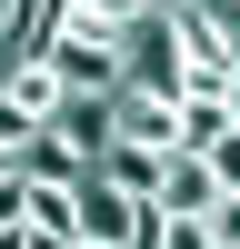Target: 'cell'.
Listing matches in <instances>:
<instances>
[{
	"label": "cell",
	"mask_w": 240,
	"mask_h": 249,
	"mask_svg": "<svg viewBox=\"0 0 240 249\" xmlns=\"http://www.w3.org/2000/svg\"><path fill=\"white\" fill-rule=\"evenodd\" d=\"M40 60L60 70V90H120V20L110 10H70V30Z\"/></svg>",
	"instance_id": "obj_1"
},
{
	"label": "cell",
	"mask_w": 240,
	"mask_h": 249,
	"mask_svg": "<svg viewBox=\"0 0 240 249\" xmlns=\"http://www.w3.org/2000/svg\"><path fill=\"white\" fill-rule=\"evenodd\" d=\"M120 90L180 100V30H170V10H130L120 20Z\"/></svg>",
	"instance_id": "obj_2"
},
{
	"label": "cell",
	"mask_w": 240,
	"mask_h": 249,
	"mask_svg": "<svg viewBox=\"0 0 240 249\" xmlns=\"http://www.w3.org/2000/svg\"><path fill=\"white\" fill-rule=\"evenodd\" d=\"M110 140H130V150H180V100L110 90Z\"/></svg>",
	"instance_id": "obj_3"
},
{
	"label": "cell",
	"mask_w": 240,
	"mask_h": 249,
	"mask_svg": "<svg viewBox=\"0 0 240 249\" xmlns=\"http://www.w3.org/2000/svg\"><path fill=\"white\" fill-rule=\"evenodd\" d=\"M60 30H70V0H0V50L10 60H40Z\"/></svg>",
	"instance_id": "obj_4"
},
{
	"label": "cell",
	"mask_w": 240,
	"mask_h": 249,
	"mask_svg": "<svg viewBox=\"0 0 240 249\" xmlns=\"http://www.w3.org/2000/svg\"><path fill=\"white\" fill-rule=\"evenodd\" d=\"M210 190H220V179H210V160H200V150H160V210H170V219H200V210H210Z\"/></svg>",
	"instance_id": "obj_5"
},
{
	"label": "cell",
	"mask_w": 240,
	"mask_h": 249,
	"mask_svg": "<svg viewBox=\"0 0 240 249\" xmlns=\"http://www.w3.org/2000/svg\"><path fill=\"white\" fill-rule=\"evenodd\" d=\"M40 130H60L80 160H100V150H110V90H70L50 120H40Z\"/></svg>",
	"instance_id": "obj_6"
},
{
	"label": "cell",
	"mask_w": 240,
	"mask_h": 249,
	"mask_svg": "<svg viewBox=\"0 0 240 249\" xmlns=\"http://www.w3.org/2000/svg\"><path fill=\"white\" fill-rule=\"evenodd\" d=\"M0 100H10V110L40 130V120H50L70 90H60V70H50V60H10V70H0Z\"/></svg>",
	"instance_id": "obj_7"
},
{
	"label": "cell",
	"mask_w": 240,
	"mask_h": 249,
	"mask_svg": "<svg viewBox=\"0 0 240 249\" xmlns=\"http://www.w3.org/2000/svg\"><path fill=\"white\" fill-rule=\"evenodd\" d=\"M230 140V90H180V150Z\"/></svg>",
	"instance_id": "obj_8"
},
{
	"label": "cell",
	"mask_w": 240,
	"mask_h": 249,
	"mask_svg": "<svg viewBox=\"0 0 240 249\" xmlns=\"http://www.w3.org/2000/svg\"><path fill=\"white\" fill-rule=\"evenodd\" d=\"M80 170H90V160H80L60 130H30V140H20V179H80Z\"/></svg>",
	"instance_id": "obj_9"
},
{
	"label": "cell",
	"mask_w": 240,
	"mask_h": 249,
	"mask_svg": "<svg viewBox=\"0 0 240 249\" xmlns=\"http://www.w3.org/2000/svg\"><path fill=\"white\" fill-rule=\"evenodd\" d=\"M200 160H210V179H220V190H240V130H230V140H210Z\"/></svg>",
	"instance_id": "obj_10"
},
{
	"label": "cell",
	"mask_w": 240,
	"mask_h": 249,
	"mask_svg": "<svg viewBox=\"0 0 240 249\" xmlns=\"http://www.w3.org/2000/svg\"><path fill=\"white\" fill-rule=\"evenodd\" d=\"M20 210H30V179H20V170H0V230H20Z\"/></svg>",
	"instance_id": "obj_11"
},
{
	"label": "cell",
	"mask_w": 240,
	"mask_h": 249,
	"mask_svg": "<svg viewBox=\"0 0 240 249\" xmlns=\"http://www.w3.org/2000/svg\"><path fill=\"white\" fill-rule=\"evenodd\" d=\"M160 249H210V230L200 219H160Z\"/></svg>",
	"instance_id": "obj_12"
},
{
	"label": "cell",
	"mask_w": 240,
	"mask_h": 249,
	"mask_svg": "<svg viewBox=\"0 0 240 249\" xmlns=\"http://www.w3.org/2000/svg\"><path fill=\"white\" fill-rule=\"evenodd\" d=\"M210 10H220V30H230V50H240V0H210Z\"/></svg>",
	"instance_id": "obj_13"
},
{
	"label": "cell",
	"mask_w": 240,
	"mask_h": 249,
	"mask_svg": "<svg viewBox=\"0 0 240 249\" xmlns=\"http://www.w3.org/2000/svg\"><path fill=\"white\" fill-rule=\"evenodd\" d=\"M100 10H110V20H130V10H150V0H100Z\"/></svg>",
	"instance_id": "obj_14"
},
{
	"label": "cell",
	"mask_w": 240,
	"mask_h": 249,
	"mask_svg": "<svg viewBox=\"0 0 240 249\" xmlns=\"http://www.w3.org/2000/svg\"><path fill=\"white\" fill-rule=\"evenodd\" d=\"M0 249H30V230H0Z\"/></svg>",
	"instance_id": "obj_15"
},
{
	"label": "cell",
	"mask_w": 240,
	"mask_h": 249,
	"mask_svg": "<svg viewBox=\"0 0 240 249\" xmlns=\"http://www.w3.org/2000/svg\"><path fill=\"white\" fill-rule=\"evenodd\" d=\"M150 10H190V0H150Z\"/></svg>",
	"instance_id": "obj_16"
},
{
	"label": "cell",
	"mask_w": 240,
	"mask_h": 249,
	"mask_svg": "<svg viewBox=\"0 0 240 249\" xmlns=\"http://www.w3.org/2000/svg\"><path fill=\"white\" fill-rule=\"evenodd\" d=\"M70 249H110V239H70Z\"/></svg>",
	"instance_id": "obj_17"
},
{
	"label": "cell",
	"mask_w": 240,
	"mask_h": 249,
	"mask_svg": "<svg viewBox=\"0 0 240 249\" xmlns=\"http://www.w3.org/2000/svg\"><path fill=\"white\" fill-rule=\"evenodd\" d=\"M70 10H100V0H70Z\"/></svg>",
	"instance_id": "obj_18"
}]
</instances>
